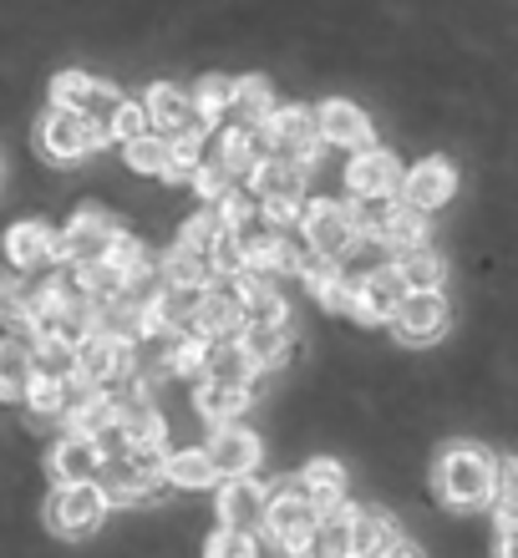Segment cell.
I'll return each instance as SVG.
<instances>
[{
	"mask_svg": "<svg viewBox=\"0 0 518 558\" xmlns=\"http://www.w3.org/2000/svg\"><path fill=\"white\" fill-rule=\"evenodd\" d=\"M103 259H107V265H118L122 275H128V269H137V265H143V259H153V254L143 250V239H133V234H128V229H122V234L112 239V244H107V254H103Z\"/></svg>",
	"mask_w": 518,
	"mask_h": 558,
	"instance_id": "681fc988",
	"label": "cell"
},
{
	"mask_svg": "<svg viewBox=\"0 0 518 558\" xmlns=\"http://www.w3.org/2000/svg\"><path fill=\"white\" fill-rule=\"evenodd\" d=\"M239 345L250 351L254 371L280 366L285 355H290V325H244V330H239Z\"/></svg>",
	"mask_w": 518,
	"mask_h": 558,
	"instance_id": "8d00e7d4",
	"label": "cell"
},
{
	"mask_svg": "<svg viewBox=\"0 0 518 558\" xmlns=\"http://www.w3.org/2000/svg\"><path fill=\"white\" fill-rule=\"evenodd\" d=\"M453 193H458V168L447 158H422L401 173L397 198L417 214H437L443 204H453Z\"/></svg>",
	"mask_w": 518,
	"mask_h": 558,
	"instance_id": "7c38bea8",
	"label": "cell"
},
{
	"mask_svg": "<svg viewBox=\"0 0 518 558\" xmlns=\"http://www.w3.org/2000/svg\"><path fill=\"white\" fill-rule=\"evenodd\" d=\"M5 259L15 269H57L61 265V234L41 219H21L5 229Z\"/></svg>",
	"mask_w": 518,
	"mask_h": 558,
	"instance_id": "2e32d148",
	"label": "cell"
},
{
	"mask_svg": "<svg viewBox=\"0 0 518 558\" xmlns=\"http://www.w3.org/2000/svg\"><path fill=\"white\" fill-rule=\"evenodd\" d=\"M214 214H219L224 229H244V223L260 214V204H254L250 189H239V183H234V189H224L219 198H214Z\"/></svg>",
	"mask_w": 518,
	"mask_h": 558,
	"instance_id": "f6af8a7d",
	"label": "cell"
},
{
	"mask_svg": "<svg viewBox=\"0 0 518 558\" xmlns=\"http://www.w3.org/2000/svg\"><path fill=\"white\" fill-rule=\"evenodd\" d=\"M250 193L254 204H269V198H305V173L296 162L275 158V153H260V162L250 168Z\"/></svg>",
	"mask_w": 518,
	"mask_h": 558,
	"instance_id": "cb8c5ba5",
	"label": "cell"
},
{
	"mask_svg": "<svg viewBox=\"0 0 518 558\" xmlns=\"http://www.w3.org/2000/svg\"><path fill=\"white\" fill-rule=\"evenodd\" d=\"M107 133L118 137V143H133V137L153 133V128H148V112H143V102H133V97H122V102L112 107V118H107Z\"/></svg>",
	"mask_w": 518,
	"mask_h": 558,
	"instance_id": "bcb514c9",
	"label": "cell"
},
{
	"mask_svg": "<svg viewBox=\"0 0 518 558\" xmlns=\"http://www.w3.org/2000/svg\"><path fill=\"white\" fill-rule=\"evenodd\" d=\"M51 477L57 483H87V477H103V452L92 437H61L51 447Z\"/></svg>",
	"mask_w": 518,
	"mask_h": 558,
	"instance_id": "484cf974",
	"label": "cell"
},
{
	"mask_svg": "<svg viewBox=\"0 0 518 558\" xmlns=\"http://www.w3.org/2000/svg\"><path fill=\"white\" fill-rule=\"evenodd\" d=\"M189 97H193V112H198V122L204 128H214V122H224L229 118V107H234V76H198L189 87Z\"/></svg>",
	"mask_w": 518,
	"mask_h": 558,
	"instance_id": "74e56055",
	"label": "cell"
},
{
	"mask_svg": "<svg viewBox=\"0 0 518 558\" xmlns=\"http://www.w3.org/2000/svg\"><path fill=\"white\" fill-rule=\"evenodd\" d=\"M164 483L168 487H183V493H204V487H214L219 477H214V468H208L204 447H189V452H164Z\"/></svg>",
	"mask_w": 518,
	"mask_h": 558,
	"instance_id": "d590c367",
	"label": "cell"
},
{
	"mask_svg": "<svg viewBox=\"0 0 518 558\" xmlns=\"http://www.w3.org/2000/svg\"><path fill=\"white\" fill-rule=\"evenodd\" d=\"M265 502H269V487L254 483V472L250 477H224L219 483V523L224 529H239V533H260Z\"/></svg>",
	"mask_w": 518,
	"mask_h": 558,
	"instance_id": "ac0fdd59",
	"label": "cell"
},
{
	"mask_svg": "<svg viewBox=\"0 0 518 558\" xmlns=\"http://www.w3.org/2000/svg\"><path fill=\"white\" fill-rule=\"evenodd\" d=\"M107 143H112V137H107L103 128H92L87 112H76V107H46L41 122H36V147H41V158L61 162V168L92 158V153Z\"/></svg>",
	"mask_w": 518,
	"mask_h": 558,
	"instance_id": "3957f363",
	"label": "cell"
},
{
	"mask_svg": "<svg viewBox=\"0 0 518 558\" xmlns=\"http://www.w3.org/2000/svg\"><path fill=\"white\" fill-rule=\"evenodd\" d=\"M204 137H208V128H193V133H178V137H168V178H193V168L204 162Z\"/></svg>",
	"mask_w": 518,
	"mask_h": 558,
	"instance_id": "b9f144b4",
	"label": "cell"
},
{
	"mask_svg": "<svg viewBox=\"0 0 518 558\" xmlns=\"http://www.w3.org/2000/svg\"><path fill=\"white\" fill-rule=\"evenodd\" d=\"M315 523H321V508H315L296 483H285L269 493L265 502V523L260 529L269 533V544L280 548L285 558H311V538H315Z\"/></svg>",
	"mask_w": 518,
	"mask_h": 558,
	"instance_id": "7a4b0ae2",
	"label": "cell"
},
{
	"mask_svg": "<svg viewBox=\"0 0 518 558\" xmlns=\"http://www.w3.org/2000/svg\"><path fill=\"white\" fill-rule=\"evenodd\" d=\"M143 112H148V128L164 137H178V133H193V128H204L198 112H193V97L189 87H173V82H153L143 92Z\"/></svg>",
	"mask_w": 518,
	"mask_h": 558,
	"instance_id": "e0dca14e",
	"label": "cell"
},
{
	"mask_svg": "<svg viewBox=\"0 0 518 558\" xmlns=\"http://www.w3.org/2000/svg\"><path fill=\"white\" fill-rule=\"evenodd\" d=\"M376 558H427V554H422V548H417V544H407V538H397V544H391V548H382V554H376Z\"/></svg>",
	"mask_w": 518,
	"mask_h": 558,
	"instance_id": "11a10c76",
	"label": "cell"
},
{
	"mask_svg": "<svg viewBox=\"0 0 518 558\" xmlns=\"http://www.w3.org/2000/svg\"><path fill=\"white\" fill-rule=\"evenodd\" d=\"M208 269H214V279H234L239 269H244V250H239V234L234 229H219L214 234V244L204 250Z\"/></svg>",
	"mask_w": 518,
	"mask_h": 558,
	"instance_id": "7bdbcfd3",
	"label": "cell"
},
{
	"mask_svg": "<svg viewBox=\"0 0 518 558\" xmlns=\"http://www.w3.org/2000/svg\"><path fill=\"white\" fill-rule=\"evenodd\" d=\"M371 244H382L386 254H407V250H417V244H427V214H417V208H407L397 198L391 219L382 223V234L371 239Z\"/></svg>",
	"mask_w": 518,
	"mask_h": 558,
	"instance_id": "836d02e7",
	"label": "cell"
},
{
	"mask_svg": "<svg viewBox=\"0 0 518 558\" xmlns=\"http://www.w3.org/2000/svg\"><path fill=\"white\" fill-rule=\"evenodd\" d=\"M31 376H46V381H72L76 376V340L36 336L31 340Z\"/></svg>",
	"mask_w": 518,
	"mask_h": 558,
	"instance_id": "d6a6232c",
	"label": "cell"
},
{
	"mask_svg": "<svg viewBox=\"0 0 518 558\" xmlns=\"http://www.w3.org/2000/svg\"><path fill=\"white\" fill-rule=\"evenodd\" d=\"M254 133H260V143H265V153L296 162L300 173H311L315 162H321V133H315L311 107H275Z\"/></svg>",
	"mask_w": 518,
	"mask_h": 558,
	"instance_id": "5b68a950",
	"label": "cell"
},
{
	"mask_svg": "<svg viewBox=\"0 0 518 558\" xmlns=\"http://www.w3.org/2000/svg\"><path fill=\"white\" fill-rule=\"evenodd\" d=\"M193 189H198V198H208V204H214V198H219L224 189H234V178L224 173L219 162H198V168H193V178H189Z\"/></svg>",
	"mask_w": 518,
	"mask_h": 558,
	"instance_id": "f907efd6",
	"label": "cell"
},
{
	"mask_svg": "<svg viewBox=\"0 0 518 558\" xmlns=\"http://www.w3.org/2000/svg\"><path fill=\"white\" fill-rule=\"evenodd\" d=\"M97 92H103V82L92 72H57L51 76V107H76V112H87Z\"/></svg>",
	"mask_w": 518,
	"mask_h": 558,
	"instance_id": "60d3db41",
	"label": "cell"
},
{
	"mask_svg": "<svg viewBox=\"0 0 518 558\" xmlns=\"http://www.w3.org/2000/svg\"><path fill=\"white\" fill-rule=\"evenodd\" d=\"M432 493L453 513H483L498 498V457L478 441H447L432 462Z\"/></svg>",
	"mask_w": 518,
	"mask_h": 558,
	"instance_id": "6da1fadb",
	"label": "cell"
},
{
	"mask_svg": "<svg viewBox=\"0 0 518 558\" xmlns=\"http://www.w3.org/2000/svg\"><path fill=\"white\" fill-rule=\"evenodd\" d=\"M107 422H118V391L76 386V397H67V412H61L67 437H97Z\"/></svg>",
	"mask_w": 518,
	"mask_h": 558,
	"instance_id": "7402d4cb",
	"label": "cell"
},
{
	"mask_svg": "<svg viewBox=\"0 0 518 558\" xmlns=\"http://www.w3.org/2000/svg\"><path fill=\"white\" fill-rule=\"evenodd\" d=\"M224 223H219V214H214V208H204V214H193L189 223H183V234H178V244H183V250H198L204 254L208 244H214V234H219Z\"/></svg>",
	"mask_w": 518,
	"mask_h": 558,
	"instance_id": "c3c4849f",
	"label": "cell"
},
{
	"mask_svg": "<svg viewBox=\"0 0 518 558\" xmlns=\"http://www.w3.org/2000/svg\"><path fill=\"white\" fill-rule=\"evenodd\" d=\"M391 265H397V275H401L407 290H443V279H447L443 254L432 250V244H417V250H407V254H391Z\"/></svg>",
	"mask_w": 518,
	"mask_h": 558,
	"instance_id": "e575fe53",
	"label": "cell"
},
{
	"mask_svg": "<svg viewBox=\"0 0 518 558\" xmlns=\"http://www.w3.org/2000/svg\"><path fill=\"white\" fill-rule=\"evenodd\" d=\"M401 538L397 518L382 513V508H356L351 518V558H376L382 548H391Z\"/></svg>",
	"mask_w": 518,
	"mask_h": 558,
	"instance_id": "f1b7e54d",
	"label": "cell"
},
{
	"mask_svg": "<svg viewBox=\"0 0 518 558\" xmlns=\"http://www.w3.org/2000/svg\"><path fill=\"white\" fill-rule=\"evenodd\" d=\"M493 502H518V457L498 462V498Z\"/></svg>",
	"mask_w": 518,
	"mask_h": 558,
	"instance_id": "f5cc1de1",
	"label": "cell"
},
{
	"mask_svg": "<svg viewBox=\"0 0 518 558\" xmlns=\"http://www.w3.org/2000/svg\"><path fill=\"white\" fill-rule=\"evenodd\" d=\"M275 107H280V97L269 87V76H234V107H229V118L239 128H260Z\"/></svg>",
	"mask_w": 518,
	"mask_h": 558,
	"instance_id": "f546056e",
	"label": "cell"
},
{
	"mask_svg": "<svg viewBox=\"0 0 518 558\" xmlns=\"http://www.w3.org/2000/svg\"><path fill=\"white\" fill-rule=\"evenodd\" d=\"M300 284L311 290V300H321L326 310H346L351 315V279H346L341 259H321V254H300Z\"/></svg>",
	"mask_w": 518,
	"mask_h": 558,
	"instance_id": "603a6c76",
	"label": "cell"
},
{
	"mask_svg": "<svg viewBox=\"0 0 518 558\" xmlns=\"http://www.w3.org/2000/svg\"><path fill=\"white\" fill-rule=\"evenodd\" d=\"M493 518L498 523H518V502H493Z\"/></svg>",
	"mask_w": 518,
	"mask_h": 558,
	"instance_id": "9f6ffc18",
	"label": "cell"
},
{
	"mask_svg": "<svg viewBox=\"0 0 518 558\" xmlns=\"http://www.w3.org/2000/svg\"><path fill=\"white\" fill-rule=\"evenodd\" d=\"M300 208H305V198H269V204H260V219L290 234V229L300 223Z\"/></svg>",
	"mask_w": 518,
	"mask_h": 558,
	"instance_id": "816d5d0a",
	"label": "cell"
},
{
	"mask_svg": "<svg viewBox=\"0 0 518 558\" xmlns=\"http://www.w3.org/2000/svg\"><path fill=\"white\" fill-rule=\"evenodd\" d=\"M158 269H164V290L198 294L204 284H214V269H208V259L198 250H183V244H173V250H168V259H158Z\"/></svg>",
	"mask_w": 518,
	"mask_h": 558,
	"instance_id": "4dcf8cb0",
	"label": "cell"
},
{
	"mask_svg": "<svg viewBox=\"0 0 518 558\" xmlns=\"http://www.w3.org/2000/svg\"><path fill=\"white\" fill-rule=\"evenodd\" d=\"M346 483H351V477H346V468L336 462V457H315V462H305L300 477H296V487L315 502V508H321V513L346 498Z\"/></svg>",
	"mask_w": 518,
	"mask_h": 558,
	"instance_id": "83f0119b",
	"label": "cell"
},
{
	"mask_svg": "<svg viewBox=\"0 0 518 558\" xmlns=\"http://www.w3.org/2000/svg\"><path fill=\"white\" fill-rule=\"evenodd\" d=\"M137 376V340H118V336H82V345H76V386H103V391H112V386L133 381Z\"/></svg>",
	"mask_w": 518,
	"mask_h": 558,
	"instance_id": "8992f818",
	"label": "cell"
},
{
	"mask_svg": "<svg viewBox=\"0 0 518 558\" xmlns=\"http://www.w3.org/2000/svg\"><path fill=\"white\" fill-rule=\"evenodd\" d=\"M250 401H254L250 386L198 381V391H193V412L204 416V422H214V426H229V422H239V416L250 412Z\"/></svg>",
	"mask_w": 518,
	"mask_h": 558,
	"instance_id": "d4e9b609",
	"label": "cell"
},
{
	"mask_svg": "<svg viewBox=\"0 0 518 558\" xmlns=\"http://www.w3.org/2000/svg\"><path fill=\"white\" fill-rule=\"evenodd\" d=\"M296 229L305 234V250L321 254V259H346V254L361 244L351 214H346V204H336V198H305Z\"/></svg>",
	"mask_w": 518,
	"mask_h": 558,
	"instance_id": "52a82bcc",
	"label": "cell"
},
{
	"mask_svg": "<svg viewBox=\"0 0 518 558\" xmlns=\"http://www.w3.org/2000/svg\"><path fill=\"white\" fill-rule=\"evenodd\" d=\"M204 457L219 483L224 477H250V472L260 468V457H265V441L254 437L250 426H219V432L208 437Z\"/></svg>",
	"mask_w": 518,
	"mask_h": 558,
	"instance_id": "9a60e30c",
	"label": "cell"
},
{
	"mask_svg": "<svg viewBox=\"0 0 518 558\" xmlns=\"http://www.w3.org/2000/svg\"><path fill=\"white\" fill-rule=\"evenodd\" d=\"M122 162L143 178H168V137L143 133V137H133V143H122Z\"/></svg>",
	"mask_w": 518,
	"mask_h": 558,
	"instance_id": "ab89813d",
	"label": "cell"
},
{
	"mask_svg": "<svg viewBox=\"0 0 518 558\" xmlns=\"http://www.w3.org/2000/svg\"><path fill=\"white\" fill-rule=\"evenodd\" d=\"M204 558H260V538L254 533H239V529H224L204 544Z\"/></svg>",
	"mask_w": 518,
	"mask_h": 558,
	"instance_id": "7dc6e473",
	"label": "cell"
},
{
	"mask_svg": "<svg viewBox=\"0 0 518 558\" xmlns=\"http://www.w3.org/2000/svg\"><path fill=\"white\" fill-rule=\"evenodd\" d=\"M315 133H321V143L356 153V147H371V118L346 97H330L315 107Z\"/></svg>",
	"mask_w": 518,
	"mask_h": 558,
	"instance_id": "d6986e66",
	"label": "cell"
},
{
	"mask_svg": "<svg viewBox=\"0 0 518 558\" xmlns=\"http://www.w3.org/2000/svg\"><path fill=\"white\" fill-rule=\"evenodd\" d=\"M260 371H254L250 351L239 345V336L229 340H208V355H204V376L198 381H224V386H250Z\"/></svg>",
	"mask_w": 518,
	"mask_h": 558,
	"instance_id": "4316f807",
	"label": "cell"
},
{
	"mask_svg": "<svg viewBox=\"0 0 518 558\" xmlns=\"http://www.w3.org/2000/svg\"><path fill=\"white\" fill-rule=\"evenodd\" d=\"M189 330L204 340H229L244 330V300L229 279H214L204 290L193 294V315H189Z\"/></svg>",
	"mask_w": 518,
	"mask_h": 558,
	"instance_id": "8fae6325",
	"label": "cell"
},
{
	"mask_svg": "<svg viewBox=\"0 0 518 558\" xmlns=\"http://www.w3.org/2000/svg\"><path fill=\"white\" fill-rule=\"evenodd\" d=\"M164 457L158 452H128V457H118V462H103V493H107V502H148L158 487H164V468H158Z\"/></svg>",
	"mask_w": 518,
	"mask_h": 558,
	"instance_id": "30bf717a",
	"label": "cell"
},
{
	"mask_svg": "<svg viewBox=\"0 0 518 558\" xmlns=\"http://www.w3.org/2000/svg\"><path fill=\"white\" fill-rule=\"evenodd\" d=\"M401 300H407V284H401L397 265H376L361 279H351V315L361 325H386Z\"/></svg>",
	"mask_w": 518,
	"mask_h": 558,
	"instance_id": "4fadbf2b",
	"label": "cell"
},
{
	"mask_svg": "<svg viewBox=\"0 0 518 558\" xmlns=\"http://www.w3.org/2000/svg\"><path fill=\"white\" fill-rule=\"evenodd\" d=\"M493 558H518V523H498V544Z\"/></svg>",
	"mask_w": 518,
	"mask_h": 558,
	"instance_id": "db71d44e",
	"label": "cell"
},
{
	"mask_svg": "<svg viewBox=\"0 0 518 558\" xmlns=\"http://www.w3.org/2000/svg\"><path fill=\"white\" fill-rule=\"evenodd\" d=\"M31 386V345L0 340V401H21Z\"/></svg>",
	"mask_w": 518,
	"mask_h": 558,
	"instance_id": "f35d334b",
	"label": "cell"
},
{
	"mask_svg": "<svg viewBox=\"0 0 518 558\" xmlns=\"http://www.w3.org/2000/svg\"><path fill=\"white\" fill-rule=\"evenodd\" d=\"M351 518H356V508L346 498L336 508H326L321 523H315L311 558H351Z\"/></svg>",
	"mask_w": 518,
	"mask_h": 558,
	"instance_id": "1f68e13d",
	"label": "cell"
},
{
	"mask_svg": "<svg viewBox=\"0 0 518 558\" xmlns=\"http://www.w3.org/2000/svg\"><path fill=\"white\" fill-rule=\"evenodd\" d=\"M401 173H407V168H401L386 147L371 143V147H356L351 162H346V189L351 193H397Z\"/></svg>",
	"mask_w": 518,
	"mask_h": 558,
	"instance_id": "44dd1931",
	"label": "cell"
},
{
	"mask_svg": "<svg viewBox=\"0 0 518 558\" xmlns=\"http://www.w3.org/2000/svg\"><path fill=\"white\" fill-rule=\"evenodd\" d=\"M239 234V250H244V269H254V275H296L300 269V254L305 250H296L290 244V234L285 229H275V223H265L260 214H254L244 229H234Z\"/></svg>",
	"mask_w": 518,
	"mask_h": 558,
	"instance_id": "9c48e42d",
	"label": "cell"
},
{
	"mask_svg": "<svg viewBox=\"0 0 518 558\" xmlns=\"http://www.w3.org/2000/svg\"><path fill=\"white\" fill-rule=\"evenodd\" d=\"M122 234V223L107 214V208H82L67 229H61V265H92V259H103L107 244Z\"/></svg>",
	"mask_w": 518,
	"mask_h": 558,
	"instance_id": "5bb4252c",
	"label": "cell"
},
{
	"mask_svg": "<svg viewBox=\"0 0 518 558\" xmlns=\"http://www.w3.org/2000/svg\"><path fill=\"white\" fill-rule=\"evenodd\" d=\"M260 153H265V143H260V133L254 128H224V133H208L204 137V162H219L224 173L234 178H250V168L260 162Z\"/></svg>",
	"mask_w": 518,
	"mask_h": 558,
	"instance_id": "ffe728a7",
	"label": "cell"
},
{
	"mask_svg": "<svg viewBox=\"0 0 518 558\" xmlns=\"http://www.w3.org/2000/svg\"><path fill=\"white\" fill-rule=\"evenodd\" d=\"M391 336L401 345H432V340L447 336V325H453V310H447L443 290H407V300L397 305L391 315Z\"/></svg>",
	"mask_w": 518,
	"mask_h": 558,
	"instance_id": "ba28073f",
	"label": "cell"
},
{
	"mask_svg": "<svg viewBox=\"0 0 518 558\" xmlns=\"http://www.w3.org/2000/svg\"><path fill=\"white\" fill-rule=\"evenodd\" d=\"M67 397H72V381H46V376H31V386H26L31 416H61L67 412Z\"/></svg>",
	"mask_w": 518,
	"mask_h": 558,
	"instance_id": "ee69618b",
	"label": "cell"
},
{
	"mask_svg": "<svg viewBox=\"0 0 518 558\" xmlns=\"http://www.w3.org/2000/svg\"><path fill=\"white\" fill-rule=\"evenodd\" d=\"M107 508L112 502H107L97 477H87V483H57L51 498H46V529L57 533V538H92V533L103 529Z\"/></svg>",
	"mask_w": 518,
	"mask_h": 558,
	"instance_id": "277c9868",
	"label": "cell"
}]
</instances>
